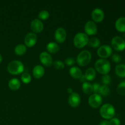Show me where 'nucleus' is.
I'll return each mask as SVG.
<instances>
[{"instance_id":"nucleus-39","label":"nucleus","mask_w":125,"mask_h":125,"mask_svg":"<svg viewBox=\"0 0 125 125\" xmlns=\"http://www.w3.org/2000/svg\"><path fill=\"white\" fill-rule=\"evenodd\" d=\"M123 39L125 40V34H123Z\"/></svg>"},{"instance_id":"nucleus-21","label":"nucleus","mask_w":125,"mask_h":125,"mask_svg":"<svg viewBox=\"0 0 125 125\" xmlns=\"http://www.w3.org/2000/svg\"><path fill=\"white\" fill-rule=\"evenodd\" d=\"M46 49H47L48 51L50 53H56L59 51L60 47L57 43L51 42L48 43V45H46Z\"/></svg>"},{"instance_id":"nucleus-18","label":"nucleus","mask_w":125,"mask_h":125,"mask_svg":"<svg viewBox=\"0 0 125 125\" xmlns=\"http://www.w3.org/2000/svg\"><path fill=\"white\" fill-rule=\"evenodd\" d=\"M70 74L74 79H81L83 76L81 70L77 67H73L70 69Z\"/></svg>"},{"instance_id":"nucleus-26","label":"nucleus","mask_w":125,"mask_h":125,"mask_svg":"<svg viewBox=\"0 0 125 125\" xmlns=\"http://www.w3.org/2000/svg\"><path fill=\"white\" fill-rule=\"evenodd\" d=\"M88 45L93 48H98L100 45V40L97 37H92L89 39Z\"/></svg>"},{"instance_id":"nucleus-32","label":"nucleus","mask_w":125,"mask_h":125,"mask_svg":"<svg viewBox=\"0 0 125 125\" xmlns=\"http://www.w3.org/2000/svg\"><path fill=\"white\" fill-rule=\"evenodd\" d=\"M112 60L115 63H120L122 61V57L118 54H114L112 56Z\"/></svg>"},{"instance_id":"nucleus-23","label":"nucleus","mask_w":125,"mask_h":125,"mask_svg":"<svg viewBox=\"0 0 125 125\" xmlns=\"http://www.w3.org/2000/svg\"><path fill=\"white\" fill-rule=\"evenodd\" d=\"M14 51L18 56H22L26 52V46L23 44H18L15 48Z\"/></svg>"},{"instance_id":"nucleus-36","label":"nucleus","mask_w":125,"mask_h":125,"mask_svg":"<svg viewBox=\"0 0 125 125\" xmlns=\"http://www.w3.org/2000/svg\"><path fill=\"white\" fill-rule=\"evenodd\" d=\"M100 125H109V122L108 121L104 120L100 122Z\"/></svg>"},{"instance_id":"nucleus-1","label":"nucleus","mask_w":125,"mask_h":125,"mask_svg":"<svg viewBox=\"0 0 125 125\" xmlns=\"http://www.w3.org/2000/svg\"><path fill=\"white\" fill-rule=\"evenodd\" d=\"M95 68L99 73L101 74H107L110 72L111 65L109 61L106 59H100L96 61L95 63Z\"/></svg>"},{"instance_id":"nucleus-30","label":"nucleus","mask_w":125,"mask_h":125,"mask_svg":"<svg viewBox=\"0 0 125 125\" xmlns=\"http://www.w3.org/2000/svg\"><path fill=\"white\" fill-rule=\"evenodd\" d=\"M101 81H102L103 85H108L111 83L112 79L109 74H105V75H103V76L101 78Z\"/></svg>"},{"instance_id":"nucleus-4","label":"nucleus","mask_w":125,"mask_h":125,"mask_svg":"<svg viewBox=\"0 0 125 125\" xmlns=\"http://www.w3.org/2000/svg\"><path fill=\"white\" fill-rule=\"evenodd\" d=\"M92 59V54L88 50L82 51L78 54L76 58L78 64L81 67L86 66L90 63Z\"/></svg>"},{"instance_id":"nucleus-10","label":"nucleus","mask_w":125,"mask_h":125,"mask_svg":"<svg viewBox=\"0 0 125 125\" xmlns=\"http://www.w3.org/2000/svg\"><path fill=\"white\" fill-rule=\"evenodd\" d=\"M84 30L86 34L89 35H95L97 33V26L93 21H89L85 23Z\"/></svg>"},{"instance_id":"nucleus-7","label":"nucleus","mask_w":125,"mask_h":125,"mask_svg":"<svg viewBox=\"0 0 125 125\" xmlns=\"http://www.w3.org/2000/svg\"><path fill=\"white\" fill-rule=\"evenodd\" d=\"M89 104L93 108H98L101 105L103 98L101 95L98 94H92L89 98Z\"/></svg>"},{"instance_id":"nucleus-15","label":"nucleus","mask_w":125,"mask_h":125,"mask_svg":"<svg viewBox=\"0 0 125 125\" xmlns=\"http://www.w3.org/2000/svg\"><path fill=\"white\" fill-rule=\"evenodd\" d=\"M43 24L39 19L33 20L31 23V28L34 33H39L43 29Z\"/></svg>"},{"instance_id":"nucleus-12","label":"nucleus","mask_w":125,"mask_h":125,"mask_svg":"<svg viewBox=\"0 0 125 125\" xmlns=\"http://www.w3.org/2000/svg\"><path fill=\"white\" fill-rule=\"evenodd\" d=\"M92 18L95 22H101L104 18V13L103 10L100 8H95L93 10L91 13Z\"/></svg>"},{"instance_id":"nucleus-8","label":"nucleus","mask_w":125,"mask_h":125,"mask_svg":"<svg viewBox=\"0 0 125 125\" xmlns=\"http://www.w3.org/2000/svg\"><path fill=\"white\" fill-rule=\"evenodd\" d=\"M97 54L99 57H101V58H107L112 55V48L109 45H102L98 49Z\"/></svg>"},{"instance_id":"nucleus-35","label":"nucleus","mask_w":125,"mask_h":125,"mask_svg":"<svg viewBox=\"0 0 125 125\" xmlns=\"http://www.w3.org/2000/svg\"><path fill=\"white\" fill-rule=\"evenodd\" d=\"M100 84L98 83H95L92 84L93 87V92L95 94H97L99 92V89L100 88Z\"/></svg>"},{"instance_id":"nucleus-31","label":"nucleus","mask_w":125,"mask_h":125,"mask_svg":"<svg viewBox=\"0 0 125 125\" xmlns=\"http://www.w3.org/2000/svg\"><path fill=\"white\" fill-rule=\"evenodd\" d=\"M52 65H54V67L56 68V69H63L65 67V65L62 61H56L55 62H53Z\"/></svg>"},{"instance_id":"nucleus-20","label":"nucleus","mask_w":125,"mask_h":125,"mask_svg":"<svg viewBox=\"0 0 125 125\" xmlns=\"http://www.w3.org/2000/svg\"><path fill=\"white\" fill-rule=\"evenodd\" d=\"M85 79L88 81H93L96 77V71L93 68H89L85 70Z\"/></svg>"},{"instance_id":"nucleus-29","label":"nucleus","mask_w":125,"mask_h":125,"mask_svg":"<svg viewBox=\"0 0 125 125\" xmlns=\"http://www.w3.org/2000/svg\"><path fill=\"white\" fill-rule=\"evenodd\" d=\"M49 16H50V13H49V12L48 11L45 10H41L39 13V15H38V17L40 19L43 20H45L47 18H48Z\"/></svg>"},{"instance_id":"nucleus-3","label":"nucleus","mask_w":125,"mask_h":125,"mask_svg":"<svg viewBox=\"0 0 125 125\" xmlns=\"http://www.w3.org/2000/svg\"><path fill=\"white\" fill-rule=\"evenodd\" d=\"M24 68V65L21 62L19 61H13L7 65V71L10 74L17 75L23 73Z\"/></svg>"},{"instance_id":"nucleus-13","label":"nucleus","mask_w":125,"mask_h":125,"mask_svg":"<svg viewBox=\"0 0 125 125\" xmlns=\"http://www.w3.org/2000/svg\"><path fill=\"white\" fill-rule=\"evenodd\" d=\"M81 97L76 92H73L68 97V104L72 107H76L80 104Z\"/></svg>"},{"instance_id":"nucleus-28","label":"nucleus","mask_w":125,"mask_h":125,"mask_svg":"<svg viewBox=\"0 0 125 125\" xmlns=\"http://www.w3.org/2000/svg\"><path fill=\"white\" fill-rule=\"evenodd\" d=\"M117 92L119 95H125V81L118 84L117 87Z\"/></svg>"},{"instance_id":"nucleus-6","label":"nucleus","mask_w":125,"mask_h":125,"mask_svg":"<svg viewBox=\"0 0 125 125\" xmlns=\"http://www.w3.org/2000/svg\"><path fill=\"white\" fill-rule=\"evenodd\" d=\"M112 48L115 51H122L125 50V40L123 37L120 36H115L111 40Z\"/></svg>"},{"instance_id":"nucleus-34","label":"nucleus","mask_w":125,"mask_h":125,"mask_svg":"<svg viewBox=\"0 0 125 125\" xmlns=\"http://www.w3.org/2000/svg\"><path fill=\"white\" fill-rule=\"evenodd\" d=\"M109 125H120L121 122L118 118H112L110 120Z\"/></svg>"},{"instance_id":"nucleus-38","label":"nucleus","mask_w":125,"mask_h":125,"mask_svg":"<svg viewBox=\"0 0 125 125\" xmlns=\"http://www.w3.org/2000/svg\"><path fill=\"white\" fill-rule=\"evenodd\" d=\"M2 56H1V54H0V63L2 62Z\"/></svg>"},{"instance_id":"nucleus-2","label":"nucleus","mask_w":125,"mask_h":125,"mask_svg":"<svg viewBox=\"0 0 125 125\" xmlns=\"http://www.w3.org/2000/svg\"><path fill=\"white\" fill-rule=\"evenodd\" d=\"M100 114L101 117L104 119H111L115 114V109L111 104H105L100 108Z\"/></svg>"},{"instance_id":"nucleus-5","label":"nucleus","mask_w":125,"mask_h":125,"mask_svg":"<svg viewBox=\"0 0 125 125\" xmlns=\"http://www.w3.org/2000/svg\"><path fill=\"white\" fill-rule=\"evenodd\" d=\"M89 37L85 33L79 32L76 34L73 39V43L78 48H82L87 45L89 42Z\"/></svg>"},{"instance_id":"nucleus-37","label":"nucleus","mask_w":125,"mask_h":125,"mask_svg":"<svg viewBox=\"0 0 125 125\" xmlns=\"http://www.w3.org/2000/svg\"><path fill=\"white\" fill-rule=\"evenodd\" d=\"M67 92L71 94L73 93V90H72V89H71V88H68V89H67Z\"/></svg>"},{"instance_id":"nucleus-14","label":"nucleus","mask_w":125,"mask_h":125,"mask_svg":"<svg viewBox=\"0 0 125 125\" xmlns=\"http://www.w3.org/2000/svg\"><path fill=\"white\" fill-rule=\"evenodd\" d=\"M54 37L58 43H63L67 37V32L63 28H58L54 33Z\"/></svg>"},{"instance_id":"nucleus-27","label":"nucleus","mask_w":125,"mask_h":125,"mask_svg":"<svg viewBox=\"0 0 125 125\" xmlns=\"http://www.w3.org/2000/svg\"><path fill=\"white\" fill-rule=\"evenodd\" d=\"M21 79L22 82L24 84H28V83H30L31 81V76L29 73H28V72H24L23 73H22L21 76Z\"/></svg>"},{"instance_id":"nucleus-16","label":"nucleus","mask_w":125,"mask_h":125,"mask_svg":"<svg viewBox=\"0 0 125 125\" xmlns=\"http://www.w3.org/2000/svg\"><path fill=\"white\" fill-rule=\"evenodd\" d=\"M33 75L35 77V78H42L43 76L44 75V73H45V69H44L42 65H35L34 67L32 70Z\"/></svg>"},{"instance_id":"nucleus-24","label":"nucleus","mask_w":125,"mask_h":125,"mask_svg":"<svg viewBox=\"0 0 125 125\" xmlns=\"http://www.w3.org/2000/svg\"><path fill=\"white\" fill-rule=\"evenodd\" d=\"M82 89H83V92L87 95H90L93 92L92 84H91L89 82H84L82 85Z\"/></svg>"},{"instance_id":"nucleus-9","label":"nucleus","mask_w":125,"mask_h":125,"mask_svg":"<svg viewBox=\"0 0 125 125\" xmlns=\"http://www.w3.org/2000/svg\"><path fill=\"white\" fill-rule=\"evenodd\" d=\"M40 62L46 67H51L53 63L52 58L51 55L46 51L41 52L39 56Z\"/></svg>"},{"instance_id":"nucleus-22","label":"nucleus","mask_w":125,"mask_h":125,"mask_svg":"<svg viewBox=\"0 0 125 125\" xmlns=\"http://www.w3.org/2000/svg\"><path fill=\"white\" fill-rule=\"evenodd\" d=\"M116 74L120 78H125V65L118 64L115 68Z\"/></svg>"},{"instance_id":"nucleus-11","label":"nucleus","mask_w":125,"mask_h":125,"mask_svg":"<svg viewBox=\"0 0 125 125\" xmlns=\"http://www.w3.org/2000/svg\"><path fill=\"white\" fill-rule=\"evenodd\" d=\"M37 41V36L34 32H29L26 34L24 38V43L28 47L34 46Z\"/></svg>"},{"instance_id":"nucleus-25","label":"nucleus","mask_w":125,"mask_h":125,"mask_svg":"<svg viewBox=\"0 0 125 125\" xmlns=\"http://www.w3.org/2000/svg\"><path fill=\"white\" fill-rule=\"evenodd\" d=\"M111 90H110L109 87L108 85H103L100 86V89H99L98 93L100 94V95H103V96H107L110 94Z\"/></svg>"},{"instance_id":"nucleus-33","label":"nucleus","mask_w":125,"mask_h":125,"mask_svg":"<svg viewBox=\"0 0 125 125\" xmlns=\"http://www.w3.org/2000/svg\"><path fill=\"white\" fill-rule=\"evenodd\" d=\"M65 63H66V65L68 66H72L75 63V61H74V59L73 57H67V59L65 61Z\"/></svg>"},{"instance_id":"nucleus-17","label":"nucleus","mask_w":125,"mask_h":125,"mask_svg":"<svg viewBox=\"0 0 125 125\" xmlns=\"http://www.w3.org/2000/svg\"><path fill=\"white\" fill-rule=\"evenodd\" d=\"M116 29L120 32H125V17L118 18L115 24Z\"/></svg>"},{"instance_id":"nucleus-19","label":"nucleus","mask_w":125,"mask_h":125,"mask_svg":"<svg viewBox=\"0 0 125 125\" xmlns=\"http://www.w3.org/2000/svg\"><path fill=\"white\" fill-rule=\"evenodd\" d=\"M8 86L11 90H17L20 89L21 86L20 81L17 78H12L9 81Z\"/></svg>"}]
</instances>
